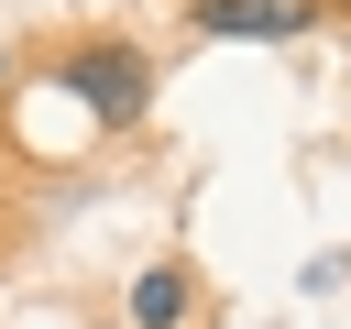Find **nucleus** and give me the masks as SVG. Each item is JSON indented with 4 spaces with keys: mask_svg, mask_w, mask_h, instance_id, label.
Listing matches in <instances>:
<instances>
[{
    "mask_svg": "<svg viewBox=\"0 0 351 329\" xmlns=\"http://www.w3.org/2000/svg\"><path fill=\"white\" fill-rule=\"evenodd\" d=\"M99 132H132L143 110H154V66L132 55V44H88V55H66V77H55Z\"/></svg>",
    "mask_w": 351,
    "mask_h": 329,
    "instance_id": "obj_1",
    "label": "nucleus"
},
{
    "mask_svg": "<svg viewBox=\"0 0 351 329\" xmlns=\"http://www.w3.org/2000/svg\"><path fill=\"white\" fill-rule=\"evenodd\" d=\"M186 307H197V285H186L176 263H154V274H132V329H186Z\"/></svg>",
    "mask_w": 351,
    "mask_h": 329,
    "instance_id": "obj_3",
    "label": "nucleus"
},
{
    "mask_svg": "<svg viewBox=\"0 0 351 329\" xmlns=\"http://www.w3.org/2000/svg\"><path fill=\"white\" fill-rule=\"evenodd\" d=\"M318 22V0H197V33L219 44H296Z\"/></svg>",
    "mask_w": 351,
    "mask_h": 329,
    "instance_id": "obj_2",
    "label": "nucleus"
},
{
    "mask_svg": "<svg viewBox=\"0 0 351 329\" xmlns=\"http://www.w3.org/2000/svg\"><path fill=\"white\" fill-rule=\"evenodd\" d=\"M0 77H11V55H0Z\"/></svg>",
    "mask_w": 351,
    "mask_h": 329,
    "instance_id": "obj_4",
    "label": "nucleus"
}]
</instances>
